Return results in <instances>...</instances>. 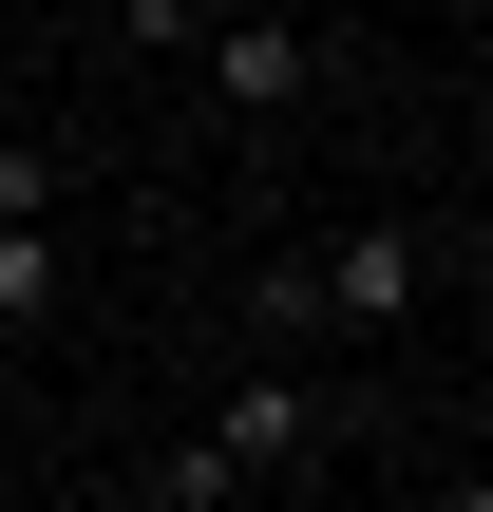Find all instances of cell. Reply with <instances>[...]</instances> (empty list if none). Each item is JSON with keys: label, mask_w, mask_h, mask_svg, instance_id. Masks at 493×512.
<instances>
[{"label": "cell", "mask_w": 493, "mask_h": 512, "mask_svg": "<svg viewBox=\"0 0 493 512\" xmlns=\"http://www.w3.org/2000/svg\"><path fill=\"white\" fill-rule=\"evenodd\" d=\"M304 437H323V399H304V380H247V399L209 418V456H228V475H266V456H304Z\"/></svg>", "instance_id": "3957f363"}, {"label": "cell", "mask_w": 493, "mask_h": 512, "mask_svg": "<svg viewBox=\"0 0 493 512\" xmlns=\"http://www.w3.org/2000/svg\"><path fill=\"white\" fill-rule=\"evenodd\" d=\"M228 19H285V0H114L133 57H190V38H228Z\"/></svg>", "instance_id": "277c9868"}, {"label": "cell", "mask_w": 493, "mask_h": 512, "mask_svg": "<svg viewBox=\"0 0 493 512\" xmlns=\"http://www.w3.org/2000/svg\"><path fill=\"white\" fill-rule=\"evenodd\" d=\"M190 57H209V95H228V114H285V95L323 76V38H304V19H228V38H190Z\"/></svg>", "instance_id": "7a4b0ae2"}, {"label": "cell", "mask_w": 493, "mask_h": 512, "mask_svg": "<svg viewBox=\"0 0 493 512\" xmlns=\"http://www.w3.org/2000/svg\"><path fill=\"white\" fill-rule=\"evenodd\" d=\"M228 494H247V475H228L209 437H190V456H152V512H228Z\"/></svg>", "instance_id": "8992f818"}, {"label": "cell", "mask_w": 493, "mask_h": 512, "mask_svg": "<svg viewBox=\"0 0 493 512\" xmlns=\"http://www.w3.org/2000/svg\"><path fill=\"white\" fill-rule=\"evenodd\" d=\"M418 285H437V228H342L323 266H266V323L380 342V323H418Z\"/></svg>", "instance_id": "6da1fadb"}, {"label": "cell", "mask_w": 493, "mask_h": 512, "mask_svg": "<svg viewBox=\"0 0 493 512\" xmlns=\"http://www.w3.org/2000/svg\"><path fill=\"white\" fill-rule=\"evenodd\" d=\"M0 323H57V228H0Z\"/></svg>", "instance_id": "5b68a950"}]
</instances>
